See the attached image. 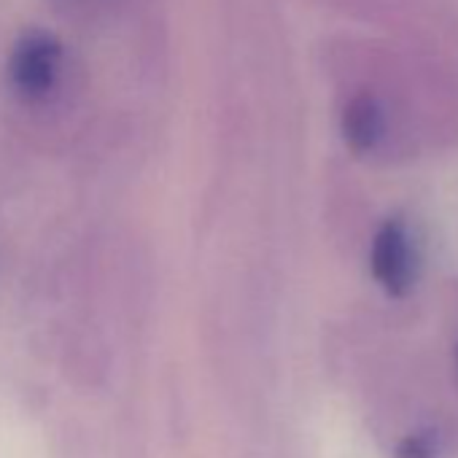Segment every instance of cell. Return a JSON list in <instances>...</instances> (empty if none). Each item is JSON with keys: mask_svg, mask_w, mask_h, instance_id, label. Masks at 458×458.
Wrapping results in <instances>:
<instances>
[{"mask_svg": "<svg viewBox=\"0 0 458 458\" xmlns=\"http://www.w3.org/2000/svg\"><path fill=\"white\" fill-rule=\"evenodd\" d=\"M84 92V68L73 47L47 25L12 33L4 60V95L14 114L30 124L68 116Z\"/></svg>", "mask_w": 458, "mask_h": 458, "instance_id": "6da1fadb", "label": "cell"}, {"mask_svg": "<svg viewBox=\"0 0 458 458\" xmlns=\"http://www.w3.org/2000/svg\"><path fill=\"white\" fill-rule=\"evenodd\" d=\"M345 135L356 148H372L383 135L380 108L367 98L356 100L345 114Z\"/></svg>", "mask_w": 458, "mask_h": 458, "instance_id": "3957f363", "label": "cell"}, {"mask_svg": "<svg viewBox=\"0 0 458 458\" xmlns=\"http://www.w3.org/2000/svg\"><path fill=\"white\" fill-rule=\"evenodd\" d=\"M415 251L402 218H388L372 243V276L388 294H404L412 284Z\"/></svg>", "mask_w": 458, "mask_h": 458, "instance_id": "7a4b0ae2", "label": "cell"}, {"mask_svg": "<svg viewBox=\"0 0 458 458\" xmlns=\"http://www.w3.org/2000/svg\"><path fill=\"white\" fill-rule=\"evenodd\" d=\"M49 4L63 17L76 20V22H87L89 17H98L100 14V9L108 4V0H49Z\"/></svg>", "mask_w": 458, "mask_h": 458, "instance_id": "277c9868", "label": "cell"}]
</instances>
